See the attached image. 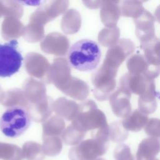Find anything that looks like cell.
Masks as SVG:
<instances>
[{"label": "cell", "mask_w": 160, "mask_h": 160, "mask_svg": "<svg viewBox=\"0 0 160 160\" xmlns=\"http://www.w3.org/2000/svg\"><path fill=\"white\" fill-rule=\"evenodd\" d=\"M18 47L16 39L0 43V77H11L21 67L23 58Z\"/></svg>", "instance_id": "3"}, {"label": "cell", "mask_w": 160, "mask_h": 160, "mask_svg": "<svg viewBox=\"0 0 160 160\" xmlns=\"http://www.w3.org/2000/svg\"><path fill=\"white\" fill-rule=\"evenodd\" d=\"M31 116L23 107L16 106L8 109L0 119V129L8 138H15L22 134L30 126Z\"/></svg>", "instance_id": "2"}, {"label": "cell", "mask_w": 160, "mask_h": 160, "mask_svg": "<svg viewBox=\"0 0 160 160\" xmlns=\"http://www.w3.org/2000/svg\"><path fill=\"white\" fill-rule=\"evenodd\" d=\"M97 160H104V159H101H101H97Z\"/></svg>", "instance_id": "5"}, {"label": "cell", "mask_w": 160, "mask_h": 160, "mask_svg": "<svg viewBox=\"0 0 160 160\" xmlns=\"http://www.w3.org/2000/svg\"><path fill=\"white\" fill-rule=\"evenodd\" d=\"M101 51L99 44L90 39H82L74 42L68 52V61L74 69L90 72L96 69L100 62Z\"/></svg>", "instance_id": "1"}, {"label": "cell", "mask_w": 160, "mask_h": 160, "mask_svg": "<svg viewBox=\"0 0 160 160\" xmlns=\"http://www.w3.org/2000/svg\"><path fill=\"white\" fill-rule=\"evenodd\" d=\"M117 148L114 151V158L116 160H134L129 149L126 146Z\"/></svg>", "instance_id": "4"}]
</instances>
